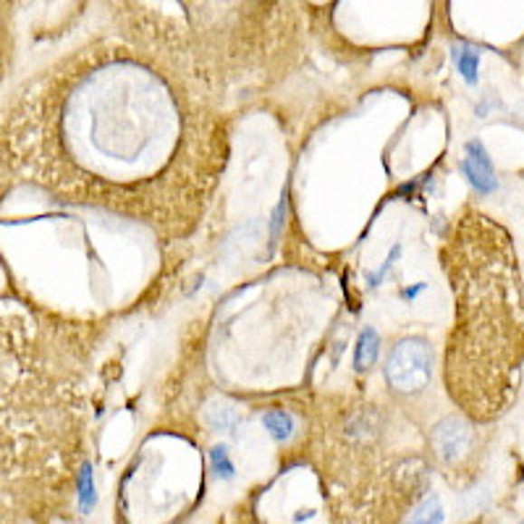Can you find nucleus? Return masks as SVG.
I'll return each mask as SVG.
<instances>
[{"label": "nucleus", "instance_id": "9b49d317", "mask_svg": "<svg viewBox=\"0 0 524 524\" xmlns=\"http://www.w3.org/2000/svg\"><path fill=\"white\" fill-rule=\"evenodd\" d=\"M423 289H424V283H420V286H414V289H406V291H404V297H406V300H414V297H417V294H420Z\"/></svg>", "mask_w": 524, "mask_h": 524}, {"label": "nucleus", "instance_id": "20e7f679", "mask_svg": "<svg viewBox=\"0 0 524 524\" xmlns=\"http://www.w3.org/2000/svg\"><path fill=\"white\" fill-rule=\"evenodd\" d=\"M377 351H380V338L373 328H365L359 341H357V357H354V367L357 370H367L370 365H375L377 359Z\"/></svg>", "mask_w": 524, "mask_h": 524}, {"label": "nucleus", "instance_id": "9d476101", "mask_svg": "<svg viewBox=\"0 0 524 524\" xmlns=\"http://www.w3.org/2000/svg\"><path fill=\"white\" fill-rule=\"evenodd\" d=\"M399 254H401V247H399V244H396V247L391 250V257L386 260V265H383V268H380L377 273H370V275H367V281H370V286H380V281H383V275L388 273V268L394 265V260H396Z\"/></svg>", "mask_w": 524, "mask_h": 524}, {"label": "nucleus", "instance_id": "6e6552de", "mask_svg": "<svg viewBox=\"0 0 524 524\" xmlns=\"http://www.w3.org/2000/svg\"><path fill=\"white\" fill-rule=\"evenodd\" d=\"M210 462H213V470H215L218 477H224V480L233 477V464H231V459H228L225 446H215V449L210 451Z\"/></svg>", "mask_w": 524, "mask_h": 524}, {"label": "nucleus", "instance_id": "f257e3e1", "mask_svg": "<svg viewBox=\"0 0 524 524\" xmlns=\"http://www.w3.org/2000/svg\"><path fill=\"white\" fill-rule=\"evenodd\" d=\"M386 377L399 391H423L430 380V351L423 341H401L391 354Z\"/></svg>", "mask_w": 524, "mask_h": 524}, {"label": "nucleus", "instance_id": "1a4fd4ad", "mask_svg": "<svg viewBox=\"0 0 524 524\" xmlns=\"http://www.w3.org/2000/svg\"><path fill=\"white\" fill-rule=\"evenodd\" d=\"M210 423L218 430H228L231 424L236 423V412L231 406H221V409H210Z\"/></svg>", "mask_w": 524, "mask_h": 524}, {"label": "nucleus", "instance_id": "f03ea898", "mask_svg": "<svg viewBox=\"0 0 524 524\" xmlns=\"http://www.w3.org/2000/svg\"><path fill=\"white\" fill-rule=\"evenodd\" d=\"M462 171H464V176L470 178V184H472L480 195H491V192H496L499 181H496L493 163H491L488 152H485V148H482V142H477V139H474V142L467 145V157H464V163H462Z\"/></svg>", "mask_w": 524, "mask_h": 524}, {"label": "nucleus", "instance_id": "7ed1b4c3", "mask_svg": "<svg viewBox=\"0 0 524 524\" xmlns=\"http://www.w3.org/2000/svg\"><path fill=\"white\" fill-rule=\"evenodd\" d=\"M435 443H438V451H441L443 459H453V456H459L462 451L467 449L470 433L459 420H446V423L435 427Z\"/></svg>", "mask_w": 524, "mask_h": 524}, {"label": "nucleus", "instance_id": "0eeeda50", "mask_svg": "<svg viewBox=\"0 0 524 524\" xmlns=\"http://www.w3.org/2000/svg\"><path fill=\"white\" fill-rule=\"evenodd\" d=\"M76 488H79V503H81V511H90L95 506V485H92V470L90 464L81 467L79 480H76Z\"/></svg>", "mask_w": 524, "mask_h": 524}, {"label": "nucleus", "instance_id": "39448f33", "mask_svg": "<svg viewBox=\"0 0 524 524\" xmlns=\"http://www.w3.org/2000/svg\"><path fill=\"white\" fill-rule=\"evenodd\" d=\"M262 424H265V430L273 435L275 441H289L291 433H294V420H291V414L283 412V409L265 412V414H262Z\"/></svg>", "mask_w": 524, "mask_h": 524}, {"label": "nucleus", "instance_id": "423d86ee", "mask_svg": "<svg viewBox=\"0 0 524 524\" xmlns=\"http://www.w3.org/2000/svg\"><path fill=\"white\" fill-rule=\"evenodd\" d=\"M451 58H453V63H456V69L462 71V76L474 84L477 81V66H480V52L470 48V45H456L453 51H451Z\"/></svg>", "mask_w": 524, "mask_h": 524}]
</instances>
